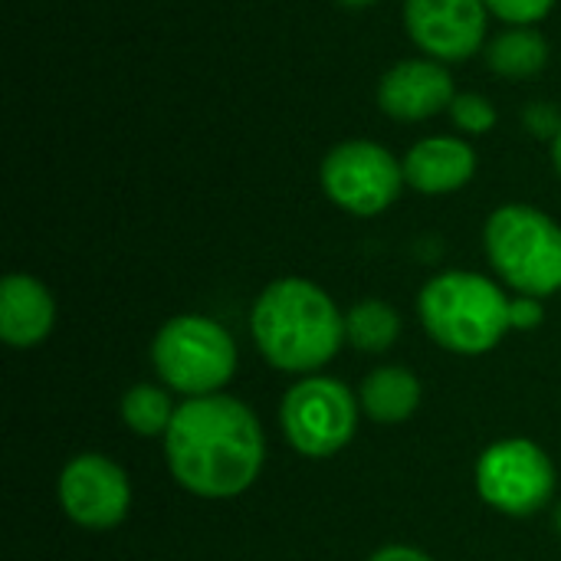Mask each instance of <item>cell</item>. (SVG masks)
I'll use <instances>...</instances> for the list:
<instances>
[{
  "label": "cell",
  "instance_id": "6da1fadb",
  "mask_svg": "<svg viewBox=\"0 0 561 561\" xmlns=\"http://www.w3.org/2000/svg\"><path fill=\"white\" fill-rule=\"evenodd\" d=\"M164 450L174 480L207 500H230L250 490L266 457L253 411L224 394L181 404L164 434Z\"/></svg>",
  "mask_w": 561,
  "mask_h": 561
},
{
  "label": "cell",
  "instance_id": "7a4b0ae2",
  "mask_svg": "<svg viewBox=\"0 0 561 561\" xmlns=\"http://www.w3.org/2000/svg\"><path fill=\"white\" fill-rule=\"evenodd\" d=\"M253 339L283 371H316L342 345L345 322L335 302L309 279H279L253 306Z\"/></svg>",
  "mask_w": 561,
  "mask_h": 561
},
{
  "label": "cell",
  "instance_id": "3957f363",
  "mask_svg": "<svg viewBox=\"0 0 561 561\" xmlns=\"http://www.w3.org/2000/svg\"><path fill=\"white\" fill-rule=\"evenodd\" d=\"M427 332L457 355H483L513 329L510 299L477 273H444L421 293Z\"/></svg>",
  "mask_w": 561,
  "mask_h": 561
},
{
  "label": "cell",
  "instance_id": "277c9868",
  "mask_svg": "<svg viewBox=\"0 0 561 561\" xmlns=\"http://www.w3.org/2000/svg\"><path fill=\"white\" fill-rule=\"evenodd\" d=\"M486 253L523 296L561 289V227L536 207L510 204L496 210L486 224Z\"/></svg>",
  "mask_w": 561,
  "mask_h": 561
},
{
  "label": "cell",
  "instance_id": "5b68a950",
  "mask_svg": "<svg viewBox=\"0 0 561 561\" xmlns=\"http://www.w3.org/2000/svg\"><path fill=\"white\" fill-rule=\"evenodd\" d=\"M151 358L158 375L191 398H207L224 388L237 371V348L233 339L204 316H181L171 319L154 345Z\"/></svg>",
  "mask_w": 561,
  "mask_h": 561
},
{
  "label": "cell",
  "instance_id": "8992f818",
  "mask_svg": "<svg viewBox=\"0 0 561 561\" xmlns=\"http://www.w3.org/2000/svg\"><path fill=\"white\" fill-rule=\"evenodd\" d=\"M279 421L302 457H332L352 440L358 404L342 381L306 378L283 398Z\"/></svg>",
  "mask_w": 561,
  "mask_h": 561
},
{
  "label": "cell",
  "instance_id": "52a82bcc",
  "mask_svg": "<svg viewBox=\"0 0 561 561\" xmlns=\"http://www.w3.org/2000/svg\"><path fill=\"white\" fill-rule=\"evenodd\" d=\"M552 460L529 440H500L477 463L480 496L510 516H533L552 496Z\"/></svg>",
  "mask_w": 561,
  "mask_h": 561
},
{
  "label": "cell",
  "instance_id": "ba28073f",
  "mask_svg": "<svg viewBox=\"0 0 561 561\" xmlns=\"http://www.w3.org/2000/svg\"><path fill=\"white\" fill-rule=\"evenodd\" d=\"M404 168L394 161L391 151H385L375 141H345L329 151L322 164V184L325 194L362 217L381 214L394 204L401 194Z\"/></svg>",
  "mask_w": 561,
  "mask_h": 561
},
{
  "label": "cell",
  "instance_id": "9c48e42d",
  "mask_svg": "<svg viewBox=\"0 0 561 561\" xmlns=\"http://www.w3.org/2000/svg\"><path fill=\"white\" fill-rule=\"evenodd\" d=\"M128 477L108 457L82 454L59 477V503L82 529H112L128 513Z\"/></svg>",
  "mask_w": 561,
  "mask_h": 561
},
{
  "label": "cell",
  "instance_id": "30bf717a",
  "mask_svg": "<svg viewBox=\"0 0 561 561\" xmlns=\"http://www.w3.org/2000/svg\"><path fill=\"white\" fill-rule=\"evenodd\" d=\"M486 0H408L404 16L414 43L437 59H467L486 33Z\"/></svg>",
  "mask_w": 561,
  "mask_h": 561
},
{
  "label": "cell",
  "instance_id": "8fae6325",
  "mask_svg": "<svg viewBox=\"0 0 561 561\" xmlns=\"http://www.w3.org/2000/svg\"><path fill=\"white\" fill-rule=\"evenodd\" d=\"M378 99L388 115L417 122V118H431L444 112L447 105H454L457 95H454V79L447 76L440 62L408 59L381 79Z\"/></svg>",
  "mask_w": 561,
  "mask_h": 561
},
{
  "label": "cell",
  "instance_id": "7c38bea8",
  "mask_svg": "<svg viewBox=\"0 0 561 561\" xmlns=\"http://www.w3.org/2000/svg\"><path fill=\"white\" fill-rule=\"evenodd\" d=\"M56 306L43 283L33 276H7L0 283V335L7 345L30 348L53 329Z\"/></svg>",
  "mask_w": 561,
  "mask_h": 561
},
{
  "label": "cell",
  "instance_id": "4fadbf2b",
  "mask_svg": "<svg viewBox=\"0 0 561 561\" xmlns=\"http://www.w3.org/2000/svg\"><path fill=\"white\" fill-rule=\"evenodd\" d=\"M477 171V154L460 138H427L411 148L404 161V181L424 194H447L463 187Z\"/></svg>",
  "mask_w": 561,
  "mask_h": 561
},
{
  "label": "cell",
  "instance_id": "5bb4252c",
  "mask_svg": "<svg viewBox=\"0 0 561 561\" xmlns=\"http://www.w3.org/2000/svg\"><path fill=\"white\" fill-rule=\"evenodd\" d=\"M417 404H421V385L408 368L398 365L378 368L375 375H368L362 388V408L378 424H401L417 411Z\"/></svg>",
  "mask_w": 561,
  "mask_h": 561
},
{
  "label": "cell",
  "instance_id": "9a60e30c",
  "mask_svg": "<svg viewBox=\"0 0 561 561\" xmlns=\"http://www.w3.org/2000/svg\"><path fill=\"white\" fill-rule=\"evenodd\" d=\"M486 59L500 76L529 79V76L542 72V66L549 59V46L536 30L519 26V30H510V33L496 36L490 43V49H486Z\"/></svg>",
  "mask_w": 561,
  "mask_h": 561
},
{
  "label": "cell",
  "instance_id": "2e32d148",
  "mask_svg": "<svg viewBox=\"0 0 561 561\" xmlns=\"http://www.w3.org/2000/svg\"><path fill=\"white\" fill-rule=\"evenodd\" d=\"M401 332V319L388 302H358L345 319V335L358 352H385Z\"/></svg>",
  "mask_w": 561,
  "mask_h": 561
},
{
  "label": "cell",
  "instance_id": "e0dca14e",
  "mask_svg": "<svg viewBox=\"0 0 561 561\" xmlns=\"http://www.w3.org/2000/svg\"><path fill=\"white\" fill-rule=\"evenodd\" d=\"M174 408H171V398L151 385H138L131 388L125 398H122V421L141 434V437H158V434H168L171 421H174Z\"/></svg>",
  "mask_w": 561,
  "mask_h": 561
},
{
  "label": "cell",
  "instance_id": "ac0fdd59",
  "mask_svg": "<svg viewBox=\"0 0 561 561\" xmlns=\"http://www.w3.org/2000/svg\"><path fill=\"white\" fill-rule=\"evenodd\" d=\"M450 112H454V122L463 131H473V135L490 131L493 122H496V108L483 95H457L454 105H450Z\"/></svg>",
  "mask_w": 561,
  "mask_h": 561
},
{
  "label": "cell",
  "instance_id": "d6986e66",
  "mask_svg": "<svg viewBox=\"0 0 561 561\" xmlns=\"http://www.w3.org/2000/svg\"><path fill=\"white\" fill-rule=\"evenodd\" d=\"M552 3H556V0H486V7H490L500 20L519 23V26L542 20V16L552 10Z\"/></svg>",
  "mask_w": 561,
  "mask_h": 561
},
{
  "label": "cell",
  "instance_id": "ffe728a7",
  "mask_svg": "<svg viewBox=\"0 0 561 561\" xmlns=\"http://www.w3.org/2000/svg\"><path fill=\"white\" fill-rule=\"evenodd\" d=\"M510 322L513 329H536L542 322V306L536 299H516L510 302Z\"/></svg>",
  "mask_w": 561,
  "mask_h": 561
},
{
  "label": "cell",
  "instance_id": "44dd1931",
  "mask_svg": "<svg viewBox=\"0 0 561 561\" xmlns=\"http://www.w3.org/2000/svg\"><path fill=\"white\" fill-rule=\"evenodd\" d=\"M371 561H431L424 552L417 549H408V546H391V549H381Z\"/></svg>",
  "mask_w": 561,
  "mask_h": 561
},
{
  "label": "cell",
  "instance_id": "7402d4cb",
  "mask_svg": "<svg viewBox=\"0 0 561 561\" xmlns=\"http://www.w3.org/2000/svg\"><path fill=\"white\" fill-rule=\"evenodd\" d=\"M556 164H559V171H561V131H559V138H556Z\"/></svg>",
  "mask_w": 561,
  "mask_h": 561
},
{
  "label": "cell",
  "instance_id": "603a6c76",
  "mask_svg": "<svg viewBox=\"0 0 561 561\" xmlns=\"http://www.w3.org/2000/svg\"><path fill=\"white\" fill-rule=\"evenodd\" d=\"M342 3H348V7H365V3H375V0H342Z\"/></svg>",
  "mask_w": 561,
  "mask_h": 561
},
{
  "label": "cell",
  "instance_id": "cb8c5ba5",
  "mask_svg": "<svg viewBox=\"0 0 561 561\" xmlns=\"http://www.w3.org/2000/svg\"><path fill=\"white\" fill-rule=\"evenodd\" d=\"M559 529H561V510H559Z\"/></svg>",
  "mask_w": 561,
  "mask_h": 561
}]
</instances>
